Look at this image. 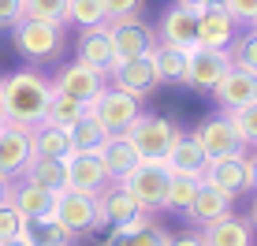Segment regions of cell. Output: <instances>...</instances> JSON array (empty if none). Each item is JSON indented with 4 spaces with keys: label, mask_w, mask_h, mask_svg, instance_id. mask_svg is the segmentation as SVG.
Returning <instances> with one entry per match:
<instances>
[{
    "label": "cell",
    "mask_w": 257,
    "mask_h": 246,
    "mask_svg": "<svg viewBox=\"0 0 257 246\" xmlns=\"http://www.w3.org/2000/svg\"><path fill=\"white\" fill-rule=\"evenodd\" d=\"M201 183H209V187H216L220 194L227 198H238L250 190V179H246V157H224V161H209L205 175H201Z\"/></svg>",
    "instance_id": "d6986e66"
},
{
    "label": "cell",
    "mask_w": 257,
    "mask_h": 246,
    "mask_svg": "<svg viewBox=\"0 0 257 246\" xmlns=\"http://www.w3.org/2000/svg\"><path fill=\"white\" fill-rule=\"evenodd\" d=\"M23 19H38V23H52L64 26L67 23V0H23Z\"/></svg>",
    "instance_id": "836d02e7"
},
{
    "label": "cell",
    "mask_w": 257,
    "mask_h": 246,
    "mask_svg": "<svg viewBox=\"0 0 257 246\" xmlns=\"http://www.w3.org/2000/svg\"><path fill=\"white\" fill-rule=\"evenodd\" d=\"M30 157H34L30 127H12V123H4V131H0V175H4V179H23Z\"/></svg>",
    "instance_id": "5bb4252c"
},
{
    "label": "cell",
    "mask_w": 257,
    "mask_h": 246,
    "mask_svg": "<svg viewBox=\"0 0 257 246\" xmlns=\"http://www.w3.org/2000/svg\"><path fill=\"white\" fill-rule=\"evenodd\" d=\"M157 41L183 52L198 49V8H183V4L168 8L157 23Z\"/></svg>",
    "instance_id": "8fae6325"
},
{
    "label": "cell",
    "mask_w": 257,
    "mask_h": 246,
    "mask_svg": "<svg viewBox=\"0 0 257 246\" xmlns=\"http://www.w3.org/2000/svg\"><path fill=\"white\" fill-rule=\"evenodd\" d=\"M90 116L101 123L108 135H123L138 116H142V101L131 97V93L116 90V86H104V93L90 104Z\"/></svg>",
    "instance_id": "52a82bcc"
},
{
    "label": "cell",
    "mask_w": 257,
    "mask_h": 246,
    "mask_svg": "<svg viewBox=\"0 0 257 246\" xmlns=\"http://www.w3.org/2000/svg\"><path fill=\"white\" fill-rule=\"evenodd\" d=\"M23 239L30 246H71L75 235H71L56 216H45V220H26L23 224Z\"/></svg>",
    "instance_id": "83f0119b"
},
{
    "label": "cell",
    "mask_w": 257,
    "mask_h": 246,
    "mask_svg": "<svg viewBox=\"0 0 257 246\" xmlns=\"http://www.w3.org/2000/svg\"><path fill=\"white\" fill-rule=\"evenodd\" d=\"M30 146H34V157H56V161H67V157L75 153L71 131L52 127V123H45V119H41L38 127H30Z\"/></svg>",
    "instance_id": "cb8c5ba5"
},
{
    "label": "cell",
    "mask_w": 257,
    "mask_h": 246,
    "mask_svg": "<svg viewBox=\"0 0 257 246\" xmlns=\"http://www.w3.org/2000/svg\"><path fill=\"white\" fill-rule=\"evenodd\" d=\"M235 23H257V0H220Z\"/></svg>",
    "instance_id": "74e56055"
},
{
    "label": "cell",
    "mask_w": 257,
    "mask_h": 246,
    "mask_svg": "<svg viewBox=\"0 0 257 246\" xmlns=\"http://www.w3.org/2000/svg\"><path fill=\"white\" fill-rule=\"evenodd\" d=\"M0 127H4V104H0Z\"/></svg>",
    "instance_id": "7dc6e473"
},
{
    "label": "cell",
    "mask_w": 257,
    "mask_h": 246,
    "mask_svg": "<svg viewBox=\"0 0 257 246\" xmlns=\"http://www.w3.org/2000/svg\"><path fill=\"white\" fill-rule=\"evenodd\" d=\"M123 135H127V142L135 146L138 161H157V164H164L172 142L179 138V127H175L172 119H164V116H138L127 131H123Z\"/></svg>",
    "instance_id": "277c9868"
},
{
    "label": "cell",
    "mask_w": 257,
    "mask_h": 246,
    "mask_svg": "<svg viewBox=\"0 0 257 246\" xmlns=\"http://www.w3.org/2000/svg\"><path fill=\"white\" fill-rule=\"evenodd\" d=\"M168 246H205V242H201V235L187 231V235H175V239H168Z\"/></svg>",
    "instance_id": "60d3db41"
},
{
    "label": "cell",
    "mask_w": 257,
    "mask_h": 246,
    "mask_svg": "<svg viewBox=\"0 0 257 246\" xmlns=\"http://www.w3.org/2000/svg\"><path fill=\"white\" fill-rule=\"evenodd\" d=\"M201 242L205 246H253V224L227 213L224 220L201 227Z\"/></svg>",
    "instance_id": "603a6c76"
},
{
    "label": "cell",
    "mask_w": 257,
    "mask_h": 246,
    "mask_svg": "<svg viewBox=\"0 0 257 246\" xmlns=\"http://www.w3.org/2000/svg\"><path fill=\"white\" fill-rule=\"evenodd\" d=\"M235 38H238V23L220 0H212L198 12V49H231Z\"/></svg>",
    "instance_id": "30bf717a"
},
{
    "label": "cell",
    "mask_w": 257,
    "mask_h": 246,
    "mask_svg": "<svg viewBox=\"0 0 257 246\" xmlns=\"http://www.w3.org/2000/svg\"><path fill=\"white\" fill-rule=\"evenodd\" d=\"M104 86H108V75H101L97 67L82 64V60H71V64H64L56 75H52V90L64 93V97L86 101V104H93L101 97Z\"/></svg>",
    "instance_id": "8992f818"
},
{
    "label": "cell",
    "mask_w": 257,
    "mask_h": 246,
    "mask_svg": "<svg viewBox=\"0 0 257 246\" xmlns=\"http://www.w3.org/2000/svg\"><path fill=\"white\" fill-rule=\"evenodd\" d=\"M142 209L138 201L119 187V183H108V187L97 194V227H123L131 220H138Z\"/></svg>",
    "instance_id": "e0dca14e"
},
{
    "label": "cell",
    "mask_w": 257,
    "mask_h": 246,
    "mask_svg": "<svg viewBox=\"0 0 257 246\" xmlns=\"http://www.w3.org/2000/svg\"><path fill=\"white\" fill-rule=\"evenodd\" d=\"M108 86H116V90H123V93H131V97L142 101L161 86V75H157V67H153L149 56L116 60V67H112V75H108Z\"/></svg>",
    "instance_id": "9c48e42d"
},
{
    "label": "cell",
    "mask_w": 257,
    "mask_h": 246,
    "mask_svg": "<svg viewBox=\"0 0 257 246\" xmlns=\"http://www.w3.org/2000/svg\"><path fill=\"white\" fill-rule=\"evenodd\" d=\"M227 71H231V52L227 49H190L183 86H190V90H198V93L201 90L212 93V86H216Z\"/></svg>",
    "instance_id": "ba28073f"
},
{
    "label": "cell",
    "mask_w": 257,
    "mask_h": 246,
    "mask_svg": "<svg viewBox=\"0 0 257 246\" xmlns=\"http://www.w3.org/2000/svg\"><path fill=\"white\" fill-rule=\"evenodd\" d=\"M138 4H142V0H104L108 23H119V19H131V15H138Z\"/></svg>",
    "instance_id": "f35d334b"
},
{
    "label": "cell",
    "mask_w": 257,
    "mask_h": 246,
    "mask_svg": "<svg viewBox=\"0 0 257 246\" xmlns=\"http://www.w3.org/2000/svg\"><path fill=\"white\" fill-rule=\"evenodd\" d=\"M198 190H201V179H194V175H172L164 209H179V213H187V209L194 205V198H198Z\"/></svg>",
    "instance_id": "d6a6232c"
},
{
    "label": "cell",
    "mask_w": 257,
    "mask_h": 246,
    "mask_svg": "<svg viewBox=\"0 0 257 246\" xmlns=\"http://www.w3.org/2000/svg\"><path fill=\"white\" fill-rule=\"evenodd\" d=\"M227 213H231V198L220 194V190L209 187V183H201V190H198V198H194V205L187 209V216H190L194 224H201V227L224 220Z\"/></svg>",
    "instance_id": "484cf974"
},
{
    "label": "cell",
    "mask_w": 257,
    "mask_h": 246,
    "mask_svg": "<svg viewBox=\"0 0 257 246\" xmlns=\"http://www.w3.org/2000/svg\"><path fill=\"white\" fill-rule=\"evenodd\" d=\"M149 60H153L157 75H161V82H183V75H187V52L183 49H172V45H161L157 41L153 52H149Z\"/></svg>",
    "instance_id": "f546056e"
},
{
    "label": "cell",
    "mask_w": 257,
    "mask_h": 246,
    "mask_svg": "<svg viewBox=\"0 0 257 246\" xmlns=\"http://www.w3.org/2000/svg\"><path fill=\"white\" fill-rule=\"evenodd\" d=\"M212 101L224 112H238V108H246V104H253L257 101V75L242 71V67H231V71L212 86Z\"/></svg>",
    "instance_id": "2e32d148"
},
{
    "label": "cell",
    "mask_w": 257,
    "mask_h": 246,
    "mask_svg": "<svg viewBox=\"0 0 257 246\" xmlns=\"http://www.w3.org/2000/svg\"><path fill=\"white\" fill-rule=\"evenodd\" d=\"M67 23H75L78 30H90V26H104V23H108L104 0H67Z\"/></svg>",
    "instance_id": "1f68e13d"
},
{
    "label": "cell",
    "mask_w": 257,
    "mask_h": 246,
    "mask_svg": "<svg viewBox=\"0 0 257 246\" xmlns=\"http://www.w3.org/2000/svg\"><path fill=\"white\" fill-rule=\"evenodd\" d=\"M23 224H26V220L12 209V201H8V205H0V242L19 239V235H23Z\"/></svg>",
    "instance_id": "8d00e7d4"
},
{
    "label": "cell",
    "mask_w": 257,
    "mask_h": 246,
    "mask_svg": "<svg viewBox=\"0 0 257 246\" xmlns=\"http://www.w3.org/2000/svg\"><path fill=\"white\" fill-rule=\"evenodd\" d=\"M26 183H34V187H45V190H67V164L56 161V157H30V164H26L23 172Z\"/></svg>",
    "instance_id": "4316f807"
},
{
    "label": "cell",
    "mask_w": 257,
    "mask_h": 246,
    "mask_svg": "<svg viewBox=\"0 0 257 246\" xmlns=\"http://www.w3.org/2000/svg\"><path fill=\"white\" fill-rule=\"evenodd\" d=\"M253 30H257V23H253Z\"/></svg>",
    "instance_id": "c3c4849f"
},
{
    "label": "cell",
    "mask_w": 257,
    "mask_h": 246,
    "mask_svg": "<svg viewBox=\"0 0 257 246\" xmlns=\"http://www.w3.org/2000/svg\"><path fill=\"white\" fill-rule=\"evenodd\" d=\"M194 142L201 146V153H205L209 161H224V157H246V142H242V135H238L235 119L227 116V112L201 119V127L194 131Z\"/></svg>",
    "instance_id": "5b68a950"
},
{
    "label": "cell",
    "mask_w": 257,
    "mask_h": 246,
    "mask_svg": "<svg viewBox=\"0 0 257 246\" xmlns=\"http://www.w3.org/2000/svg\"><path fill=\"white\" fill-rule=\"evenodd\" d=\"M52 216H56L71 235L97 231V198L93 194H78V190H60L56 213Z\"/></svg>",
    "instance_id": "4fadbf2b"
},
{
    "label": "cell",
    "mask_w": 257,
    "mask_h": 246,
    "mask_svg": "<svg viewBox=\"0 0 257 246\" xmlns=\"http://www.w3.org/2000/svg\"><path fill=\"white\" fill-rule=\"evenodd\" d=\"M56 190H45V187H34L26 179H15L12 183V209L23 216V220H45V216L56 213Z\"/></svg>",
    "instance_id": "ac0fdd59"
},
{
    "label": "cell",
    "mask_w": 257,
    "mask_h": 246,
    "mask_svg": "<svg viewBox=\"0 0 257 246\" xmlns=\"http://www.w3.org/2000/svg\"><path fill=\"white\" fill-rule=\"evenodd\" d=\"M78 60H82V64H90V67H97L101 75H112V67H116V49H112V30H108V23L82 30V38H78Z\"/></svg>",
    "instance_id": "ffe728a7"
},
{
    "label": "cell",
    "mask_w": 257,
    "mask_h": 246,
    "mask_svg": "<svg viewBox=\"0 0 257 246\" xmlns=\"http://www.w3.org/2000/svg\"><path fill=\"white\" fill-rule=\"evenodd\" d=\"M64 164H67V190H78V194H93L97 198L112 183L97 153H78V149H75Z\"/></svg>",
    "instance_id": "9a60e30c"
},
{
    "label": "cell",
    "mask_w": 257,
    "mask_h": 246,
    "mask_svg": "<svg viewBox=\"0 0 257 246\" xmlns=\"http://www.w3.org/2000/svg\"><path fill=\"white\" fill-rule=\"evenodd\" d=\"M97 157H101V164H104V172H108L112 183H119L123 175L138 164V153H135V146L127 142V135H108V142L101 146Z\"/></svg>",
    "instance_id": "d4e9b609"
},
{
    "label": "cell",
    "mask_w": 257,
    "mask_h": 246,
    "mask_svg": "<svg viewBox=\"0 0 257 246\" xmlns=\"http://www.w3.org/2000/svg\"><path fill=\"white\" fill-rule=\"evenodd\" d=\"M104 142H108V131H104L93 116H86L82 123L71 127V146H75L78 153H101Z\"/></svg>",
    "instance_id": "4dcf8cb0"
},
{
    "label": "cell",
    "mask_w": 257,
    "mask_h": 246,
    "mask_svg": "<svg viewBox=\"0 0 257 246\" xmlns=\"http://www.w3.org/2000/svg\"><path fill=\"white\" fill-rule=\"evenodd\" d=\"M246 179H250V190H257V157H246Z\"/></svg>",
    "instance_id": "b9f144b4"
},
{
    "label": "cell",
    "mask_w": 257,
    "mask_h": 246,
    "mask_svg": "<svg viewBox=\"0 0 257 246\" xmlns=\"http://www.w3.org/2000/svg\"><path fill=\"white\" fill-rule=\"evenodd\" d=\"M86 116H90V104H86V101L64 97V93H56V90H52V101H49L45 123H52V127H64V131H71L75 123H82Z\"/></svg>",
    "instance_id": "f1b7e54d"
},
{
    "label": "cell",
    "mask_w": 257,
    "mask_h": 246,
    "mask_svg": "<svg viewBox=\"0 0 257 246\" xmlns=\"http://www.w3.org/2000/svg\"><path fill=\"white\" fill-rule=\"evenodd\" d=\"M12 45L23 60L30 64H49L64 49V26L38 23V19H19L12 26Z\"/></svg>",
    "instance_id": "7a4b0ae2"
},
{
    "label": "cell",
    "mask_w": 257,
    "mask_h": 246,
    "mask_svg": "<svg viewBox=\"0 0 257 246\" xmlns=\"http://www.w3.org/2000/svg\"><path fill=\"white\" fill-rule=\"evenodd\" d=\"M250 224L257 227V198H253V209H250Z\"/></svg>",
    "instance_id": "bcb514c9"
},
{
    "label": "cell",
    "mask_w": 257,
    "mask_h": 246,
    "mask_svg": "<svg viewBox=\"0 0 257 246\" xmlns=\"http://www.w3.org/2000/svg\"><path fill=\"white\" fill-rule=\"evenodd\" d=\"M227 116L235 119V127H238V135H242V142H246V146H257V101L246 104V108H238V112H227Z\"/></svg>",
    "instance_id": "d590c367"
},
{
    "label": "cell",
    "mask_w": 257,
    "mask_h": 246,
    "mask_svg": "<svg viewBox=\"0 0 257 246\" xmlns=\"http://www.w3.org/2000/svg\"><path fill=\"white\" fill-rule=\"evenodd\" d=\"M164 168L172 175H194V179H201L205 168H209V157L201 153L194 135H179L172 142V149H168V157H164Z\"/></svg>",
    "instance_id": "44dd1931"
},
{
    "label": "cell",
    "mask_w": 257,
    "mask_h": 246,
    "mask_svg": "<svg viewBox=\"0 0 257 246\" xmlns=\"http://www.w3.org/2000/svg\"><path fill=\"white\" fill-rule=\"evenodd\" d=\"M49 101H52V82L30 67L0 78L4 123H12V127H38L49 112Z\"/></svg>",
    "instance_id": "6da1fadb"
},
{
    "label": "cell",
    "mask_w": 257,
    "mask_h": 246,
    "mask_svg": "<svg viewBox=\"0 0 257 246\" xmlns=\"http://www.w3.org/2000/svg\"><path fill=\"white\" fill-rule=\"evenodd\" d=\"M231 52V67H242V71L257 75V30H246L235 38V45L227 49Z\"/></svg>",
    "instance_id": "e575fe53"
},
{
    "label": "cell",
    "mask_w": 257,
    "mask_h": 246,
    "mask_svg": "<svg viewBox=\"0 0 257 246\" xmlns=\"http://www.w3.org/2000/svg\"><path fill=\"white\" fill-rule=\"evenodd\" d=\"M0 246H30V242H26L23 235H19V239H12V242H0Z\"/></svg>",
    "instance_id": "f6af8a7d"
},
{
    "label": "cell",
    "mask_w": 257,
    "mask_h": 246,
    "mask_svg": "<svg viewBox=\"0 0 257 246\" xmlns=\"http://www.w3.org/2000/svg\"><path fill=\"white\" fill-rule=\"evenodd\" d=\"M168 239H172V235H168L164 227H157L146 213H142L138 220H131L123 227H112L108 239L101 246H168Z\"/></svg>",
    "instance_id": "7402d4cb"
},
{
    "label": "cell",
    "mask_w": 257,
    "mask_h": 246,
    "mask_svg": "<svg viewBox=\"0 0 257 246\" xmlns=\"http://www.w3.org/2000/svg\"><path fill=\"white\" fill-rule=\"evenodd\" d=\"M112 30V49H116V60H135V56H149L157 45V30L149 23H142L138 15L119 23H108Z\"/></svg>",
    "instance_id": "7c38bea8"
},
{
    "label": "cell",
    "mask_w": 257,
    "mask_h": 246,
    "mask_svg": "<svg viewBox=\"0 0 257 246\" xmlns=\"http://www.w3.org/2000/svg\"><path fill=\"white\" fill-rule=\"evenodd\" d=\"M23 15V0H0V30H12Z\"/></svg>",
    "instance_id": "ab89813d"
},
{
    "label": "cell",
    "mask_w": 257,
    "mask_h": 246,
    "mask_svg": "<svg viewBox=\"0 0 257 246\" xmlns=\"http://www.w3.org/2000/svg\"><path fill=\"white\" fill-rule=\"evenodd\" d=\"M12 183H15V179H4V175H0V205H8V201H12Z\"/></svg>",
    "instance_id": "7bdbcfd3"
},
{
    "label": "cell",
    "mask_w": 257,
    "mask_h": 246,
    "mask_svg": "<svg viewBox=\"0 0 257 246\" xmlns=\"http://www.w3.org/2000/svg\"><path fill=\"white\" fill-rule=\"evenodd\" d=\"M168 183H172V172H168L164 164H157V161H138L135 168L119 179V187L138 201L142 213H153V209H164Z\"/></svg>",
    "instance_id": "3957f363"
},
{
    "label": "cell",
    "mask_w": 257,
    "mask_h": 246,
    "mask_svg": "<svg viewBox=\"0 0 257 246\" xmlns=\"http://www.w3.org/2000/svg\"><path fill=\"white\" fill-rule=\"evenodd\" d=\"M175 4H183V8H198V12H201V8L212 4V0H175Z\"/></svg>",
    "instance_id": "ee69618b"
},
{
    "label": "cell",
    "mask_w": 257,
    "mask_h": 246,
    "mask_svg": "<svg viewBox=\"0 0 257 246\" xmlns=\"http://www.w3.org/2000/svg\"><path fill=\"white\" fill-rule=\"evenodd\" d=\"M0 131H4V127H0Z\"/></svg>",
    "instance_id": "681fc988"
}]
</instances>
